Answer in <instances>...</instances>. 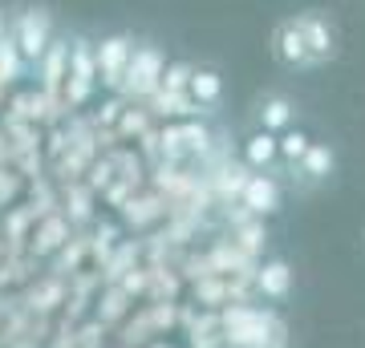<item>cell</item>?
<instances>
[{
    "instance_id": "obj_14",
    "label": "cell",
    "mask_w": 365,
    "mask_h": 348,
    "mask_svg": "<svg viewBox=\"0 0 365 348\" xmlns=\"http://www.w3.org/2000/svg\"><path fill=\"white\" fill-rule=\"evenodd\" d=\"M309 146H313V138H309L304 130H297V126H288L284 134H276V154H280V162H284V167H297Z\"/></svg>"
},
{
    "instance_id": "obj_3",
    "label": "cell",
    "mask_w": 365,
    "mask_h": 348,
    "mask_svg": "<svg viewBox=\"0 0 365 348\" xmlns=\"http://www.w3.org/2000/svg\"><path fill=\"white\" fill-rule=\"evenodd\" d=\"M300 28V37H304V49H309V61H313V69H321V65L337 61L341 53V28L337 21L329 13H321V9H304V13L292 16Z\"/></svg>"
},
{
    "instance_id": "obj_10",
    "label": "cell",
    "mask_w": 365,
    "mask_h": 348,
    "mask_svg": "<svg viewBox=\"0 0 365 348\" xmlns=\"http://www.w3.org/2000/svg\"><path fill=\"white\" fill-rule=\"evenodd\" d=\"M292 170H300V179L309 182V186L329 182V179H333V170H337V150H333L329 142H317V138H313V146L304 150V158H300Z\"/></svg>"
},
{
    "instance_id": "obj_16",
    "label": "cell",
    "mask_w": 365,
    "mask_h": 348,
    "mask_svg": "<svg viewBox=\"0 0 365 348\" xmlns=\"http://www.w3.org/2000/svg\"><path fill=\"white\" fill-rule=\"evenodd\" d=\"M21 53H16L13 37H4V45H0V81H13L16 73H21Z\"/></svg>"
},
{
    "instance_id": "obj_13",
    "label": "cell",
    "mask_w": 365,
    "mask_h": 348,
    "mask_svg": "<svg viewBox=\"0 0 365 348\" xmlns=\"http://www.w3.org/2000/svg\"><path fill=\"white\" fill-rule=\"evenodd\" d=\"M66 49H69V41L53 37V45L41 53V61H37V73H41V81H45L49 93H57V85L66 81Z\"/></svg>"
},
{
    "instance_id": "obj_17",
    "label": "cell",
    "mask_w": 365,
    "mask_h": 348,
    "mask_svg": "<svg viewBox=\"0 0 365 348\" xmlns=\"http://www.w3.org/2000/svg\"><path fill=\"white\" fill-rule=\"evenodd\" d=\"M4 37H9V13L0 9V45H4Z\"/></svg>"
},
{
    "instance_id": "obj_11",
    "label": "cell",
    "mask_w": 365,
    "mask_h": 348,
    "mask_svg": "<svg viewBox=\"0 0 365 348\" xmlns=\"http://www.w3.org/2000/svg\"><path fill=\"white\" fill-rule=\"evenodd\" d=\"M256 292H260L264 300H288V292H292V268H288L284 259H264V268L256 271Z\"/></svg>"
},
{
    "instance_id": "obj_6",
    "label": "cell",
    "mask_w": 365,
    "mask_h": 348,
    "mask_svg": "<svg viewBox=\"0 0 365 348\" xmlns=\"http://www.w3.org/2000/svg\"><path fill=\"white\" fill-rule=\"evenodd\" d=\"M272 61L280 65V69H288V73H309L313 69V61H309V49H304V37H300V28L292 16H284V21H276L272 28Z\"/></svg>"
},
{
    "instance_id": "obj_1",
    "label": "cell",
    "mask_w": 365,
    "mask_h": 348,
    "mask_svg": "<svg viewBox=\"0 0 365 348\" xmlns=\"http://www.w3.org/2000/svg\"><path fill=\"white\" fill-rule=\"evenodd\" d=\"M9 37L21 53V61L37 65L41 53L53 45V13L45 4H25V9L9 13Z\"/></svg>"
},
{
    "instance_id": "obj_5",
    "label": "cell",
    "mask_w": 365,
    "mask_h": 348,
    "mask_svg": "<svg viewBox=\"0 0 365 348\" xmlns=\"http://www.w3.org/2000/svg\"><path fill=\"white\" fill-rule=\"evenodd\" d=\"M138 41L130 33H106L102 41H93V65H98V85L106 90H122V78H126V65H130V53Z\"/></svg>"
},
{
    "instance_id": "obj_12",
    "label": "cell",
    "mask_w": 365,
    "mask_h": 348,
    "mask_svg": "<svg viewBox=\"0 0 365 348\" xmlns=\"http://www.w3.org/2000/svg\"><path fill=\"white\" fill-rule=\"evenodd\" d=\"M244 162H248L252 170L272 174V167L280 162V154H276V134H268V130H252L248 138H244Z\"/></svg>"
},
{
    "instance_id": "obj_7",
    "label": "cell",
    "mask_w": 365,
    "mask_h": 348,
    "mask_svg": "<svg viewBox=\"0 0 365 348\" xmlns=\"http://www.w3.org/2000/svg\"><path fill=\"white\" fill-rule=\"evenodd\" d=\"M240 203H244V211L248 215H276L280 211V203H284V191H280V182L272 179V174H264V170H256V174H248L244 179V186H240Z\"/></svg>"
},
{
    "instance_id": "obj_4",
    "label": "cell",
    "mask_w": 365,
    "mask_h": 348,
    "mask_svg": "<svg viewBox=\"0 0 365 348\" xmlns=\"http://www.w3.org/2000/svg\"><path fill=\"white\" fill-rule=\"evenodd\" d=\"M163 65H167V57H163V49H158L155 41H138L130 53V65H126V78H122V90L126 97H150V93H158V78H163Z\"/></svg>"
},
{
    "instance_id": "obj_9",
    "label": "cell",
    "mask_w": 365,
    "mask_h": 348,
    "mask_svg": "<svg viewBox=\"0 0 365 348\" xmlns=\"http://www.w3.org/2000/svg\"><path fill=\"white\" fill-rule=\"evenodd\" d=\"M187 97L199 105V110H211V105L223 102V78L215 65H191V81H187Z\"/></svg>"
},
{
    "instance_id": "obj_15",
    "label": "cell",
    "mask_w": 365,
    "mask_h": 348,
    "mask_svg": "<svg viewBox=\"0 0 365 348\" xmlns=\"http://www.w3.org/2000/svg\"><path fill=\"white\" fill-rule=\"evenodd\" d=\"M187 81H191V61H167L163 78H158V93L179 97V93H187Z\"/></svg>"
},
{
    "instance_id": "obj_2",
    "label": "cell",
    "mask_w": 365,
    "mask_h": 348,
    "mask_svg": "<svg viewBox=\"0 0 365 348\" xmlns=\"http://www.w3.org/2000/svg\"><path fill=\"white\" fill-rule=\"evenodd\" d=\"M66 102L69 105H86L98 90V65H93V41L86 33L69 41L66 49Z\"/></svg>"
},
{
    "instance_id": "obj_8",
    "label": "cell",
    "mask_w": 365,
    "mask_h": 348,
    "mask_svg": "<svg viewBox=\"0 0 365 348\" xmlns=\"http://www.w3.org/2000/svg\"><path fill=\"white\" fill-rule=\"evenodd\" d=\"M252 117H256V130L284 134L288 126H297V102H292L288 93L272 90V93H264V97H256V110H252Z\"/></svg>"
}]
</instances>
